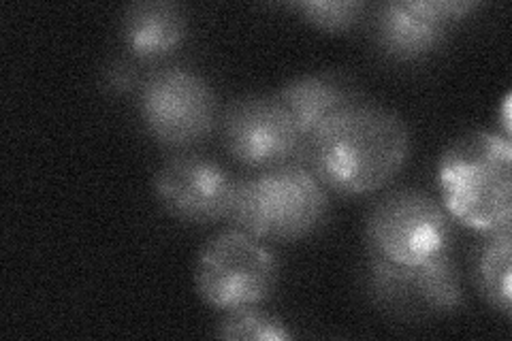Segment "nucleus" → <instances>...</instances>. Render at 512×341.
Masks as SVG:
<instances>
[{"mask_svg": "<svg viewBox=\"0 0 512 341\" xmlns=\"http://www.w3.org/2000/svg\"><path fill=\"white\" fill-rule=\"evenodd\" d=\"M410 158V128L397 111L355 99L303 141L297 165L327 192L365 197L389 186Z\"/></svg>", "mask_w": 512, "mask_h": 341, "instance_id": "1", "label": "nucleus"}, {"mask_svg": "<svg viewBox=\"0 0 512 341\" xmlns=\"http://www.w3.org/2000/svg\"><path fill=\"white\" fill-rule=\"evenodd\" d=\"M440 203L453 222L489 235L512 226V143L472 131L442 152L436 169Z\"/></svg>", "mask_w": 512, "mask_h": 341, "instance_id": "2", "label": "nucleus"}, {"mask_svg": "<svg viewBox=\"0 0 512 341\" xmlns=\"http://www.w3.org/2000/svg\"><path fill=\"white\" fill-rule=\"evenodd\" d=\"M329 192L303 165L237 177L227 222L261 241H299L323 226Z\"/></svg>", "mask_w": 512, "mask_h": 341, "instance_id": "3", "label": "nucleus"}, {"mask_svg": "<svg viewBox=\"0 0 512 341\" xmlns=\"http://www.w3.org/2000/svg\"><path fill=\"white\" fill-rule=\"evenodd\" d=\"M280 263L267 241L229 226L199 250L195 290L216 312L259 307L274 297Z\"/></svg>", "mask_w": 512, "mask_h": 341, "instance_id": "4", "label": "nucleus"}, {"mask_svg": "<svg viewBox=\"0 0 512 341\" xmlns=\"http://www.w3.org/2000/svg\"><path fill=\"white\" fill-rule=\"evenodd\" d=\"M440 201L431 194L402 188L380 197L365 216L367 254L393 265L416 267L448 254L455 229Z\"/></svg>", "mask_w": 512, "mask_h": 341, "instance_id": "5", "label": "nucleus"}, {"mask_svg": "<svg viewBox=\"0 0 512 341\" xmlns=\"http://www.w3.org/2000/svg\"><path fill=\"white\" fill-rule=\"evenodd\" d=\"M137 109L150 137L171 150H186L210 139L222 113L210 81L182 67L158 69L143 77Z\"/></svg>", "mask_w": 512, "mask_h": 341, "instance_id": "6", "label": "nucleus"}, {"mask_svg": "<svg viewBox=\"0 0 512 341\" xmlns=\"http://www.w3.org/2000/svg\"><path fill=\"white\" fill-rule=\"evenodd\" d=\"M365 290L378 310L406 320L455 314L466 305L451 252L416 267L367 254Z\"/></svg>", "mask_w": 512, "mask_h": 341, "instance_id": "7", "label": "nucleus"}, {"mask_svg": "<svg viewBox=\"0 0 512 341\" xmlns=\"http://www.w3.org/2000/svg\"><path fill=\"white\" fill-rule=\"evenodd\" d=\"M218 131L229 156L254 171L297 162L303 145L291 113L274 94H248L231 101L220 113Z\"/></svg>", "mask_w": 512, "mask_h": 341, "instance_id": "8", "label": "nucleus"}, {"mask_svg": "<svg viewBox=\"0 0 512 341\" xmlns=\"http://www.w3.org/2000/svg\"><path fill=\"white\" fill-rule=\"evenodd\" d=\"M478 7L474 0H391L372 9L370 32L382 56L419 62L442 50L451 30Z\"/></svg>", "mask_w": 512, "mask_h": 341, "instance_id": "9", "label": "nucleus"}, {"mask_svg": "<svg viewBox=\"0 0 512 341\" xmlns=\"http://www.w3.org/2000/svg\"><path fill=\"white\" fill-rule=\"evenodd\" d=\"M237 177L212 158L175 154L158 167L154 197L175 220L212 226L227 220Z\"/></svg>", "mask_w": 512, "mask_h": 341, "instance_id": "10", "label": "nucleus"}, {"mask_svg": "<svg viewBox=\"0 0 512 341\" xmlns=\"http://www.w3.org/2000/svg\"><path fill=\"white\" fill-rule=\"evenodd\" d=\"M120 39L137 62H158L186 43L188 15L169 0H141L122 11Z\"/></svg>", "mask_w": 512, "mask_h": 341, "instance_id": "11", "label": "nucleus"}, {"mask_svg": "<svg viewBox=\"0 0 512 341\" xmlns=\"http://www.w3.org/2000/svg\"><path fill=\"white\" fill-rule=\"evenodd\" d=\"M291 113L301 139L306 141L335 111L357 99L340 75L312 73L295 77L274 94Z\"/></svg>", "mask_w": 512, "mask_h": 341, "instance_id": "12", "label": "nucleus"}, {"mask_svg": "<svg viewBox=\"0 0 512 341\" xmlns=\"http://www.w3.org/2000/svg\"><path fill=\"white\" fill-rule=\"evenodd\" d=\"M512 226L483 235L474 265L476 288L504 318L512 316Z\"/></svg>", "mask_w": 512, "mask_h": 341, "instance_id": "13", "label": "nucleus"}, {"mask_svg": "<svg viewBox=\"0 0 512 341\" xmlns=\"http://www.w3.org/2000/svg\"><path fill=\"white\" fill-rule=\"evenodd\" d=\"M216 337L227 341H288L293 339V331L259 305L224 312L216 324Z\"/></svg>", "mask_w": 512, "mask_h": 341, "instance_id": "14", "label": "nucleus"}, {"mask_svg": "<svg viewBox=\"0 0 512 341\" xmlns=\"http://www.w3.org/2000/svg\"><path fill=\"white\" fill-rule=\"evenodd\" d=\"M284 7L297 13L303 22L331 35L352 30L370 11V5L361 0H299Z\"/></svg>", "mask_w": 512, "mask_h": 341, "instance_id": "15", "label": "nucleus"}, {"mask_svg": "<svg viewBox=\"0 0 512 341\" xmlns=\"http://www.w3.org/2000/svg\"><path fill=\"white\" fill-rule=\"evenodd\" d=\"M103 81H105V88L111 92H118V94H126V92H133L139 90L141 86V77L135 71V67L131 62H124V60H116L111 62L109 67L103 73Z\"/></svg>", "mask_w": 512, "mask_h": 341, "instance_id": "16", "label": "nucleus"}]
</instances>
